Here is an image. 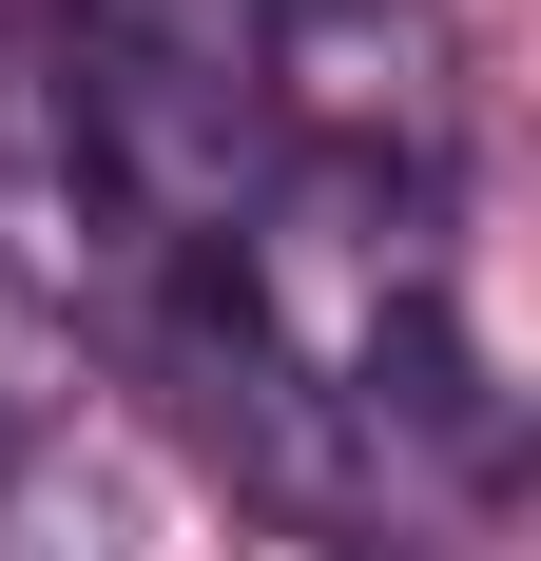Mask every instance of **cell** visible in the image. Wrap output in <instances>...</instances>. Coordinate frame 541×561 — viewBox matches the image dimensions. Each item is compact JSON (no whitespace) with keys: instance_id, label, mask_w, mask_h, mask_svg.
<instances>
[{"instance_id":"obj_3","label":"cell","mask_w":541,"mask_h":561,"mask_svg":"<svg viewBox=\"0 0 541 561\" xmlns=\"http://www.w3.org/2000/svg\"><path fill=\"white\" fill-rule=\"evenodd\" d=\"M58 407H78V348H58V290H39V252L0 232V446H39Z\"/></svg>"},{"instance_id":"obj_1","label":"cell","mask_w":541,"mask_h":561,"mask_svg":"<svg viewBox=\"0 0 541 561\" xmlns=\"http://www.w3.org/2000/svg\"><path fill=\"white\" fill-rule=\"evenodd\" d=\"M270 20V78L329 116L310 156H387V116L426 136V78H445V20L426 0H252Z\"/></svg>"},{"instance_id":"obj_2","label":"cell","mask_w":541,"mask_h":561,"mask_svg":"<svg viewBox=\"0 0 541 561\" xmlns=\"http://www.w3.org/2000/svg\"><path fill=\"white\" fill-rule=\"evenodd\" d=\"M0 561H136V484H116L78 426L0 446Z\"/></svg>"}]
</instances>
